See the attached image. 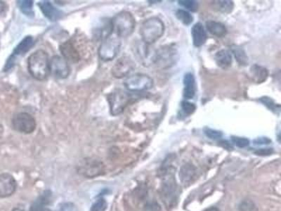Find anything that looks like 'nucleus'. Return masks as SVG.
I'll list each match as a JSON object with an SVG mask.
<instances>
[{"label":"nucleus","mask_w":281,"mask_h":211,"mask_svg":"<svg viewBox=\"0 0 281 211\" xmlns=\"http://www.w3.org/2000/svg\"><path fill=\"white\" fill-rule=\"evenodd\" d=\"M17 183L12 175L3 173L0 175V198H7L14 194Z\"/></svg>","instance_id":"nucleus-15"},{"label":"nucleus","mask_w":281,"mask_h":211,"mask_svg":"<svg viewBox=\"0 0 281 211\" xmlns=\"http://www.w3.org/2000/svg\"><path fill=\"white\" fill-rule=\"evenodd\" d=\"M176 17L185 26H189L193 21V17L188 11L178 9L176 12Z\"/></svg>","instance_id":"nucleus-28"},{"label":"nucleus","mask_w":281,"mask_h":211,"mask_svg":"<svg viewBox=\"0 0 281 211\" xmlns=\"http://www.w3.org/2000/svg\"><path fill=\"white\" fill-rule=\"evenodd\" d=\"M239 211H257L255 204L250 200H244L239 205Z\"/></svg>","instance_id":"nucleus-34"},{"label":"nucleus","mask_w":281,"mask_h":211,"mask_svg":"<svg viewBox=\"0 0 281 211\" xmlns=\"http://www.w3.org/2000/svg\"><path fill=\"white\" fill-rule=\"evenodd\" d=\"M217 65L222 69L229 68L232 64V55L229 50H221L214 55Z\"/></svg>","instance_id":"nucleus-22"},{"label":"nucleus","mask_w":281,"mask_h":211,"mask_svg":"<svg viewBox=\"0 0 281 211\" xmlns=\"http://www.w3.org/2000/svg\"><path fill=\"white\" fill-rule=\"evenodd\" d=\"M6 9H7V6H6L5 3L0 1V14L4 13Z\"/></svg>","instance_id":"nucleus-40"},{"label":"nucleus","mask_w":281,"mask_h":211,"mask_svg":"<svg viewBox=\"0 0 281 211\" xmlns=\"http://www.w3.org/2000/svg\"><path fill=\"white\" fill-rule=\"evenodd\" d=\"M196 170L193 165L186 163L181 166L179 171V179L184 185H189L195 178Z\"/></svg>","instance_id":"nucleus-21"},{"label":"nucleus","mask_w":281,"mask_h":211,"mask_svg":"<svg viewBox=\"0 0 281 211\" xmlns=\"http://www.w3.org/2000/svg\"><path fill=\"white\" fill-rule=\"evenodd\" d=\"M52 193L50 191L44 192L31 206L30 211H52L47 207L51 201Z\"/></svg>","instance_id":"nucleus-23"},{"label":"nucleus","mask_w":281,"mask_h":211,"mask_svg":"<svg viewBox=\"0 0 281 211\" xmlns=\"http://www.w3.org/2000/svg\"><path fill=\"white\" fill-rule=\"evenodd\" d=\"M78 173L88 178H92L104 174V165L99 160L87 159L79 165Z\"/></svg>","instance_id":"nucleus-11"},{"label":"nucleus","mask_w":281,"mask_h":211,"mask_svg":"<svg viewBox=\"0 0 281 211\" xmlns=\"http://www.w3.org/2000/svg\"><path fill=\"white\" fill-rule=\"evenodd\" d=\"M113 33L119 37H127L133 33L136 20L130 12H122L117 14L111 20Z\"/></svg>","instance_id":"nucleus-3"},{"label":"nucleus","mask_w":281,"mask_h":211,"mask_svg":"<svg viewBox=\"0 0 281 211\" xmlns=\"http://www.w3.org/2000/svg\"><path fill=\"white\" fill-rule=\"evenodd\" d=\"M56 211H78L76 206L72 203L67 202L60 205Z\"/></svg>","instance_id":"nucleus-36"},{"label":"nucleus","mask_w":281,"mask_h":211,"mask_svg":"<svg viewBox=\"0 0 281 211\" xmlns=\"http://www.w3.org/2000/svg\"><path fill=\"white\" fill-rule=\"evenodd\" d=\"M213 9L224 14H229L233 11L234 4L233 1H212Z\"/></svg>","instance_id":"nucleus-26"},{"label":"nucleus","mask_w":281,"mask_h":211,"mask_svg":"<svg viewBox=\"0 0 281 211\" xmlns=\"http://www.w3.org/2000/svg\"><path fill=\"white\" fill-rule=\"evenodd\" d=\"M130 96L121 89H116L110 93L108 97L110 112L113 116H118L124 111L129 105Z\"/></svg>","instance_id":"nucleus-7"},{"label":"nucleus","mask_w":281,"mask_h":211,"mask_svg":"<svg viewBox=\"0 0 281 211\" xmlns=\"http://www.w3.org/2000/svg\"><path fill=\"white\" fill-rule=\"evenodd\" d=\"M274 152L273 149H260L255 152L257 155L268 156L271 155Z\"/></svg>","instance_id":"nucleus-39"},{"label":"nucleus","mask_w":281,"mask_h":211,"mask_svg":"<svg viewBox=\"0 0 281 211\" xmlns=\"http://www.w3.org/2000/svg\"><path fill=\"white\" fill-rule=\"evenodd\" d=\"M249 75L252 81L256 83H262L267 79L268 71L263 66L255 64L249 69Z\"/></svg>","instance_id":"nucleus-20"},{"label":"nucleus","mask_w":281,"mask_h":211,"mask_svg":"<svg viewBox=\"0 0 281 211\" xmlns=\"http://www.w3.org/2000/svg\"><path fill=\"white\" fill-rule=\"evenodd\" d=\"M205 26L209 33L216 37H223L227 34V27L221 22L208 20L205 23Z\"/></svg>","instance_id":"nucleus-24"},{"label":"nucleus","mask_w":281,"mask_h":211,"mask_svg":"<svg viewBox=\"0 0 281 211\" xmlns=\"http://www.w3.org/2000/svg\"><path fill=\"white\" fill-rule=\"evenodd\" d=\"M179 4L190 12H195L198 9V1L194 0H180Z\"/></svg>","instance_id":"nucleus-30"},{"label":"nucleus","mask_w":281,"mask_h":211,"mask_svg":"<svg viewBox=\"0 0 281 211\" xmlns=\"http://www.w3.org/2000/svg\"><path fill=\"white\" fill-rule=\"evenodd\" d=\"M181 106L184 112L186 115H189V116L192 115L196 110V106L194 105L193 103H191V102L186 100L181 102Z\"/></svg>","instance_id":"nucleus-31"},{"label":"nucleus","mask_w":281,"mask_h":211,"mask_svg":"<svg viewBox=\"0 0 281 211\" xmlns=\"http://www.w3.org/2000/svg\"><path fill=\"white\" fill-rule=\"evenodd\" d=\"M150 45L144 42L137 44L135 46V55L143 66H148L154 64L156 50H151Z\"/></svg>","instance_id":"nucleus-14"},{"label":"nucleus","mask_w":281,"mask_h":211,"mask_svg":"<svg viewBox=\"0 0 281 211\" xmlns=\"http://www.w3.org/2000/svg\"><path fill=\"white\" fill-rule=\"evenodd\" d=\"M176 51L173 47L164 46L156 50L154 64L162 68H168L175 64Z\"/></svg>","instance_id":"nucleus-10"},{"label":"nucleus","mask_w":281,"mask_h":211,"mask_svg":"<svg viewBox=\"0 0 281 211\" xmlns=\"http://www.w3.org/2000/svg\"><path fill=\"white\" fill-rule=\"evenodd\" d=\"M50 73L58 79H66L70 74L69 63L62 56H53L50 61Z\"/></svg>","instance_id":"nucleus-9"},{"label":"nucleus","mask_w":281,"mask_h":211,"mask_svg":"<svg viewBox=\"0 0 281 211\" xmlns=\"http://www.w3.org/2000/svg\"><path fill=\"white\" fill-rule=\"evenodd\" d=\"M107 209V202L104 198L96 200L93 204L90 211H105Z\"/></svg>","instance_id":"nucleus-33"},{"label":"nucleus","mask_w":281,"mask_h":211,"mask_svg":"<svg viewBox=\"0 0 281 211\" xmlns=\"http://www.w3.org/2000/svg\"><path fill=\"white\" fill-rule=\"evenodd\" d=\"M33 44H34V41H33V38L31 36H27V37H25L14 49L13 53L11 55L10 57L8 59L7 63H6L4 70H7L12 69L14 64H15L17 57L24 54L25 53H28L30 49L33 47Z\"/></svg>","instance_id":"nucleus-13"},{"label":"nucleus","mask_w":281,"mask_h":211,"mask_svg":"<svg viewBox=\"0 0 281 211\" xmlns=\"http://www.w3.org/2000/svg\"><path fill=\"white\" fill-rule=\"evenodd\" d=\"M184 92L183 96L184 99H192L195 97L196 92V84L193 74L188 73L184 77Z\"/></svg>","instance_id":"nucleus-19"},{"label":"nucleus","mask_w":281,"mask_h":211,"mask_svg":"<svg viewBox=\"0 0 281 211\" xmlns=\"http://www.w3.org/2000/svg\"><path fill=\"white\" fill-rule=\"evenodd\" d=\"M204 133L208 138L211 139V140H219L223 136V133L222 132L217 130H213V129L209 128V127H205Z\"/></svg>","instance_id":"nucleus-32"},{"label":"nucleus","mask_w":281,"mask_h":211,"mask_svg":"<svg viewBox=\"0 0 281 211\" xmlns=\"http://www.w3.org/2000/svg\"><path fill=\"white\" fill-rule=\"evenodd\" d=\"M160 206L156 202H149L145 206L144 211H160Z\"/></svg>","instance_id":"nucleus-37"},{"label":"nucleus","mask_w":281,"mask_h":211,"mask_svg":"<svg viewBox=\"0 0 281 211\" xmlns=\"http://www.w3.org/2000/svg\"><path fill=\"white\" fill-rule=\"evenodd\" d=\"M260 101L262 104H263V105L266 106L268 109L274 111V113H276L277 111H280V105H276L274 101L272 99L270 98V97H263L260 99Z\"/></svg>","instance_id":"nucleus-29"},{"label":"nucleus","mask_w":281,"mask_h":211,"mask_svg":"<svg viewBox=\"0 0 281 211\" xmlns=\"http://www.w3.org/2000/svg\"><path fill=\"white\" fill-rule=\"evenodd\" d=\"M162 175L163 182L160 190L161 197L165 206L171 208L176 204L179 196L177 184L172 172H167L165 170L162 172Z\"/></svg>","instance_id":"nucleus-4"},{"label":"nucleus","mask_w":281,"mask_h":211,"mask_svg":"<svg viewBox=\"0 0 281 211\" xmlns=\"http://www.w3.org/2000/svg\"><path fill=\"white\" fill-rule=\"evenodd\" d=\"M12 126L17 131L24 134H31L35 130V119L29 113L21 112L17 113L12 119Z\"/></svg>","instance_id":"nucleus-8"},{"label":"nucleus","mask_w":281,"mask_h":211,"mask_svg":"<svg viewBox=\"0 0 281 211\" xmlns=\"http://www.w3.org/2000/svg\"><path fill=\"white\" fill-rule=\"evenodd\" d=\"M124 86L130 92H141L151 89L154 86V80L143 73H137L127 77L124 81Z\"/></svg>","instance_id":"nucleus-6"},{"label":"nucleus","mask_w":281,"mask_h":211,"mask_svg":"<svg viewBox=\"0 0 281 211\" xmlns=\"http://www.w3.org/2000/svg\"><path fill=\"white\" fill-rule=\"evenodd\" d=\"M231 141L235 145L240 148L247 147L249 144V140L246 138H241V137H231Z\"/></svg>","instance_id":"nucleus-35"},{"label":"nucleus","mask_w":281,"mask_h":211,"mask_svg":"<svg viewBox=\"0 0 281 211\" xmlns=\"http://www.w3.org/2000/svg\"><path fill=\"white\" fill-rule=\"evenodd\" d=\"M271 142V140L268 138H259L254 140V143L256 145H263V144H268Z\"/></svg>","instance_id":"nucleus-38"},{"label":"nucleus","mask_w":281,"mask_h":211,"mask_svg":"<svg viewBox=\"0 0 281 211\" xmlns=\"http://www.w3.org/2000/svg\"><path fill=\"white\" fill-rule=\"evenodd\" d=\"M165 29L163 21L158 17H151L145 20L140 28L142 42L146 45H153L163 35Z\"/></svg>","instance_id":"nucleus-2"},{"label":"nucleus","mask_w":281,"mask_h":211,"mask_svg":"<svg viewBox=\"0 0 281 211\" xmlns=\"http://www.w3.org/2000/svg\"><path fill=\"white\" fill-rule=\"evenodd\" d=\"M204 211H219V209H217V208L211 207L209 208V209H207L206 210H205Z\"/></svg>","instance_id":"nucleus-41"},{"label":"nucleus","mask_w":281,"mask_h":211,"mask_svg":"<svg viewBox=\"0 0 281 211\" xmlns=\"http://www.w3.org/2000/svg\"><path fill=\"white\" fill-rule=\"evenodd\" d=\"M121 45V37L111 33L103 40L99 49V57L104 61H112L119 53Z\"/></svg>","instance_id":"nucleus-5"},{"label":"nucleus","mask_w":281,"mask_h":211,"mask_svg":"<svg viewBox=\"0 0 281 211\" xmlns=\"http://www.w3.org/2000/svg\"><path fill=\"white\" fill-rule=\"evenodd\" d=\"M38 6L46 18L52 22L57 21L64 17V13L57 8L55 7L50 1H39Z\"/></svg>","instance_id":"nucleus-16"},{"label":"nucleus","mask_w":281,"mask_h":211,"mask_svg":"<svg viewBox=\"0 0 281 211\" xmlns=\"http://www.w3.org/2000/svg\"><path fill=\"white\" fill-rule=\"evenodd\" d=\"M230 53L234 55L235 58L241 66H246L248 63V58L246 55V52L242 47L238 45H232L230 47Z\"/></svg>","instance_id":"nucleus-25"},{"label":"nucleus","mask_w":281,"mask_h":211,"mask_svg":"<svg viewBox=\"0 0 281 211\" xmlns=\"http://www.w3.org/2000/svg\"><path fill=\"white\" fill-rule=\"evenodd\" d=\"M135 69L133 60L129 56H124L120 58L112 68L111 73L116 78L127 77Z\"/></svg>","instance_id":"nucleus-12"},{"label":"nucleus","mask_w":281,"mask_h":211,"mask_svg":"<svg viewBox=\"0 0 281 211\" xmlns=\"http://www.w3.org/2000/svg\"><path fill=\"white\" fill-rule=\"evenodd\" d=\"M50 59L48 53L42 50L33 53L28 59V69L33 78L37 80H45L50 74Z\"/></svg>","instance_id":"nucleus-1"},{"label":"nucleus","mask_w":281,"mask_h":211,"mask_svg":"<svg viewBox=\"0 0 281 211\" xmlns=\"http://www.w3.org/2000/svg\"><path fill=\"white\" fill-rule=\"evenodd\" d=\"M192 35L194 46L196 47L203 46L208 39V35L201 23H195L193 26Z\"/></svg>","instance_id":"nucleus-18"},{"label":"nucleus","mask_w":281,"mask_h":211,"mask_svg":"<svg viewBox=\"0 0 281 211\" xmlns=\"http://www.w3.org/2000/svg\"><path fill=\"white\" fill-rule=\"evenodd\" d=\"M60 51L63 56L67 61L77 63L80 61V56L78 50L70 41H67L61 44L60 46Z\"/></svg>","instance_id":"nucleus-17"},{"label":"nucleus","mask_w":281,"mask_h":211,"mask_svg":"<svg viewBox=\"0 0 281 211\" xmlns=\"http://www.w3.org/2000/svg\"><path fill=\"white\" fill-rule=\"evenodd\" d=\"M18 7L20 10L23 12L25 15L32 16L34 15L33 12V1L31 0H20L17 1Z\"/></svg>","instance_id":"nucleus-27"}]
</instances>
